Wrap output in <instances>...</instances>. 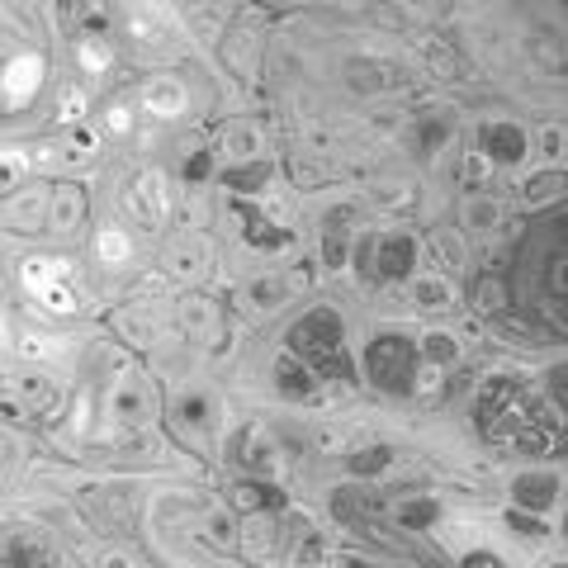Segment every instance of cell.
<instances>
[{
  "mask_svg": "<svg viewBox=\"0 0 568 568\" xmlns=\"http://www.w3.org/2000/svg\"><path fill=\"white\" fill-rule=\"evenodd\" d=\"M232 147H237V157H247V152H251V133H232Z\"/></svg>",
  "mask_w": 568,
  "mask_h": 568,
  "instance_id": "obj_14",
  "label": "cell"
},
{
  "mask_svg": "<svg viewBox=\"0 0 568 568\" xmlns=\"http://www.w3.org/2000/svg\"><path fill=\"white\" fill-rule=\"evenodd\" d=\"M19 171H24V157H19V152H5V157H0V190H5Z\"/></svg>",
  "mask_w": 568,
  "mask_h": 568,
  "instance_id": "obj_8",
  "label": "cell"
},
{
  "mask_svg": "<svg viewBox=\"0 0 568 568\" xmlns=\"http://www.w3.org/2000/svg\"><path fill=\"white\" fill-rule=\"evenodd\" d=\"M81 213H86V199H81V190L76 185H62L57 190V199H53V232H71L76 223H81Z\"/></svg>",
  "mask_w": 568,
  "mask_h": 568,
  "instance_id": "obj_3",
  "label": "cell"
},
{
  "mask_svg": "<svg viewBox=\"0 0 568 568\" xmlns=\"http://www.w3.org/2000/svg\"><path fill=\"white\" fill-rule=\"evenodd\" d=\"M38 81H43V62H38V57H19V62L5 67L0 90H5V100H10V105H24V100L38 90Z\"/></svg>",
  "mask_w": 568,
  "mask_h": 568,
  "instance_id": "obj_1",
  "label": "cell"
},
{
  "mask_svg": "<svg viewBox=\"0 0 568 568\" xmlns=\"http://www.w3.org/2000/svg\"><path fill=\"white\" fill-rule=\"evenodd\" d=\"M29 398L38 403V412H48V408H57V393L48 389V384H29Z\"/></svg>",
  "mask_w": 568,
  "mask_h": 568,
  "instance_id": "obj_9",
  "label": "cell"
},
{
  "mask_svg": "<svg viewBox=\"0 0 568 568\" xmlns=\"http://www.w3.org/2000/svg\"><path fill=\"white\" fill-rule=\"evenodd\" d=\"M545 157H559V128H545Z\"/></svg>",
  "mask_w": 568,
  "mask_h": 568,
  "instance_id": "obj_12",
  "label": "cell"
},
{
  "mask_svg": "<svg viewBox=\"0 0 568 568\" xmlns=\"http://www.w3.org/2000/svg\"><path fill=\"white\" fill-rule=\"evenodd\" d=\"M109 128H114V133H128V109L124 105L109 109Z\"/></svg>",
  "mask_w": 568,
  "mask_h": 568,
  "instance_id": "obj_11",
  "label": "cell"
},
{
  "mask_svg": "<svg viewBox=\"0 0 568 568\" xmlns=\"http://www.w3.org/2000/svg\"><path fill=\"white\" fill-rule=\"evenodd\" d=\"M417 294L426 299V308H445L450 303V289L441 280H417Z\"/></svg>",
  "mask_w": 568,
  "mask_h": 568,
  "instance_id": "obj_5",
  "label": "cell"
},
{
  "mask_svg": "<svg viewBox=\"0 0 568 568\" xmlns=\"http://www.w3.org/2000/svg\"><path fill=\"white\" fill-rule=\"evenodd\" d=\"M147 109L157 114V119H176L180 109H185V90H180V81H152L147 86Z\"/></svg>",
  "mask_w": 568,
  "mask_h": 568,
  "instance_id": "obj_2",
  "label": "cell"
},
{
  "mask_svg": "<svg viewBox=\"0 0 568 568\" xmlns=\"http://www.w3.org/2000/svg\"><path fill=\"white\" fill-rule=\"evenodd\" d=\"M95 247H100V261H105V266H119V261H128V251H133L124 232H114V228L100 232V242H95Z\"/></svg>",
  "mask_w": 568,
  "mask_h": 568,
  "instance_id": "obj_4",
  "label": "cell"
},
{
  "mask_svg": "<svg viewBox=\"0 0 568 568\" xmlns=\"http://www.w3.org/2000/svg\"><path fill=\"white\" fill-rule=\"evenodd\" d=\"M86 67H105V48H95V43H86Z\"/></svg>",
  "mask_w": 568,
  "mask_h": 568,
  "instance_id": "obj_13",
  "label": "cell"
},
{
  "mask_svg": "<svg viewBox=\"0 0 568 568\" xmlns=\"http://www.w3.org/2000/svg\"><path fill=\"white\" fill-rule=\"evenodd\" d=\"M81 114H86V95L76 86H67L62 90V119H81Z\"/></svg>",
  "mask_w": 568,
  "mask_h": 568,
  "instance_id": "obj_6",
  "label": "cell"
},
{
  "mask_svg": "<svg viewBox=\"0 0 568 568\" xmlns=\"http://www.w3.org/2000/svg\"><path fill=\"white\" fill-rule=\"evenodd\" d=\"M105 568H128V554H105Z\"/></svg>",
  "mask_w": 568,
  "mask_h": 568,
  "instance_id": "obj_15",
  "label": "cell"
},
{
  "mask_svg": "<svg viewBox=\"0 0 568 568\" xmlns=\"http://www.w3.org/2000/svg\"><path fill=\"white\" fill-rule=\"evenodd\" d=\"M34 213H43V199H38V195H24L15 209H10V218H15V223H29Z\"/></svg>",
  "mask_w": 568,
  "mask_h": 568,
  "instance_id": "obj_7",
  "label": "cell"
},
{
  "mask_svg": "<svg viewBox=\"0 0 568 568\" xmlns=\"http://www.w3.org/2000/svg\"><path fill=\"white\" fill-rule=\"evenodd\" d=\"M426 341H431V346H426V355H436V360H450V346H445L450 337H441V332H436V337H426Z\"/></svg>",
  "mask_w": 568,
  "mask_h": 568,
  "instance_id": "obj_10",
  "label": "cell"
}]
</instances>
